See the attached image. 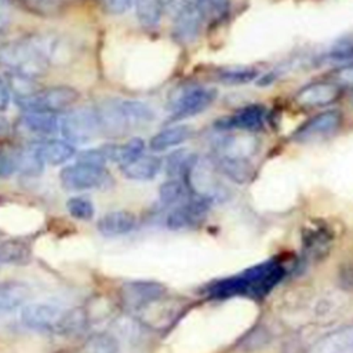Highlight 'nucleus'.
<instances>
[{
	"label": "nucleus",
	"mask_w": 353,
	"mask_h": 353,
	"mask_svg": "<svg viewBox=\"0 0 353 353\" xmlns=\"http://www.w3.org/2000/svg\"><path fill=\"white\" fill-rule=\"evenodd\" d=\"M285 276V269L277 259H266L239 274L218 279L205 285L204 294L211 299H229L248 296L261 299L266 296Z\"/></svg>",
	"instance_id": "obj_1"
},
{
	"label": "nucleus",
	"mask_w": 353,
	"mask_h": 353,
	"mask_svg": "<svg viewBox=\"0 0 353 353\" xmlns=\"http://www.w3.org/2000/svg\"><path fill=\"white\" fill-rule=\"evenodd\" d=\"M0 65L29 79L41 76L50 65L47 36L36 34L0 44Z\"/></svg>",
	"instance_id": "obj_2"
},
{
	"label": "nucleus",
	"mask_w": 353,
	"mask_h": 353,
	"mask_svg": "<svg viewBox=\"0 0 353 353\" xmlns=\"http://www.w3.org/2000/svg\"><path fill=\"white\" fill-rule=\"evenodd\" d=\"M79 91L69 85L47 87L28 95L17 97V103L25 112L57 113L70 109L79 101Z\"/></svg>",
	"instance_id": "obj_3"
},
{
	"label": "nucleus",
	"mask_w": 353,
	"mask_h": 353,
	"mask_svg": "<svg viewBox=\"0 0 353 353\" xmlns=\"http://www.w3.org/2000/svg\"><path fill=\"white\" fill-rule=\"evenodd\" d=\"M216 174L218 172L214 170L211 163H203L197 157V160L185 174L183 182L193 196L200 197L210 204L222 201L228 197V189L219 181Z\"/></svg>",
	"instance_id": "obj_4"
},
{
	"label": "nucleus",
	"mask_w": 353,
	"mask_h": 353,
	"mask_svg": "<svg viewBox=\"0 0 353 353\" xmlns=\"http://www.w3.org/2000/svg\"><path fill=\"white\" fill-rule=\"evenodd\" d=\"M59 181L66 190L81 192L109 186L112 183V175L105 167L76 163L61 170Z\"/></svg>",
	"instance_id": "obj_5"
},
{
	"label": "nucleus",
	"mask_w": 353,
	"mask_h": 353,
	"mask_svg": "<svg viewBox=\"0 0 353 353\" xmlns=\"http://www.w3.org/2000/svg\"><path fill=\"white\" fill-rule=\"evenodd\" d=\"M59 130L70 143H84L101 132L95 109L80 108L69 110L59 119Z\"/></svg>",
	"instance_id": "obj_6"
},
{
	"label": "nucleus",
	"mask_w": 353,
	"mask_h": 353,
	"mask_svg": "<svg viewBox=\"0 0 353 353\" xmlns=\"http://www.w3.org/2000/svg\"><path fill=\"white\" fill-rule=\"evenodd\" d=\"M216 98V91L208 87H188L170 99L171 120H183L205 110Z\"/></svg>",
	"instance_id": "obj_7"
},
{
	"label": "nucleus",
	"mask_w": 353,
	"mask_h": 353,
	"mask_svg": "<svg viewBox=\"0 0 353 353\" xmlns=\"http://www.w3.org/2000/svg\"><path fill=\"white\" fill-rule=\"evenodd\" d=\"M119 295L124 307L141 312L149 305L164 299L167 295V287L159 281L132 280L120 287Z\"/></svg>",
	"instance_id": "obj_8"
},
{
	"label": "nucleus",
	"mask_w": 353,
	"mask_h": 353,
	"mask_svg": "<svg viewBox=\"0 0 353 353\" xmlns=\"http://www.w3.org/2000/svg\"><path fill=\"white\" fill-rule=\"evenodd\" d=\"M65 309L51 302H30L21 307V323L34 331L55 332Z\"/></svg>",
	"instance_id": "obj_9"
},
{
	"label": "nucleus",
	"mask_w": 353,
	"mask_h": 353,
	"mask_svg": "<svg viewBox=\"0 0 353 353\" xmlns=\"http://www.w3.org/2000/svg\"><path fill=\"white\" fill-rule=\"evenodd\" d=\"M208 208V201L192 194L188 200L171 208V211L165 216V225L171 230H183L194 228L204 221Z\"/></svg>",
	"instance_id": "obj_10"
},
{
	"label": "nucleus",
	"mask_w": 353,
	"mask_h": 353,
	"mask_svg": "<svg viewBox=\"0 0 353 353\" xmlns=\"http://www.w3.org/2000/svg\"><path fill=\"white\" fill-rule=\"evenodd\" d=\"M342 123V114L339 110L331 109L314 114L301 124L292 135L294 141L310 142L319 138H324L339 128Z\"/></svg>",
	"instance_id": "obj_11"
},
{
	"label": "nucleus",
	"mask_w": 353,
	"mask_h": 353,
	"mask_svg": "<svg viewBox=\"0 0 353 353\" xmlns=\"http://www.w3.org/2000/svg\"><path fill=\"white\" fill-rule=\"evenodd\" d=\"M101 132L106 135H121L134 128L127 113L124 99H109L102 102L97 109Z\"/></svg>",
	"instance_id": "obj_12"
},
{
	"label": "nucleus",
	"mask_w": 353,
	"mask_h": 353,
	"mask_svg": "<svg viewBox=\"0 0 353 353\" xmlns=\"http://www.w3.org/2000/svg\"><path fill=\"white\" fill-rule=\"evenodd\" d=\"M258 149V139L252 132H225L214 142V154L248 159Z\"/></svg>",
	"instance_id": "obj_13"
},
{
	"label": "nucleus",
	"mask_w": 353,
	"mask_h": 353,
	"mask_svg": "<svg viewBox=\"0 0 353 353\" xmlns=\"http://www.w3.org/2000/svg\"><path fill=\"white\" fill-rule=\"evenodd\" d=\"M341 85L334 81H316L302 87L295 94V102L303 108H321L334 103L341 97Z\"/></svg>",
	"instance_id": "obj_14"
},
{
	"label": "nucleus",
	"mask_w": 353,
	"mask_h": 353,
	"mask_svg": "<svg viewBox=\"0 0 353 353\" xmlns=\"http://www.w3.org/2000/svg\"><path fill=\"white\" fill-rule=\"evenodd\" d=\"M266 109L262 105H248L245 108L239 109L236 113L219 119L216 121V127L222 131H245L254 132L262 128L265 123Z\"/></svg>",
	"instance_id": "obj_15"
},
{
	"label": "nucleus",
	"mask_w": 353,
	"mask_h": 353,
	"mask_svg": "<svg viewBox=\"0 0 353 353\" xmlns=\"http://www.w3.org/2000/svg\"><path fill=\"white\" fill-rule=\"evenodd\" d=\"M174 15V36L176 40L181 43H189L194 40L200 33L204 19L196 4L188 0Z\"/></svg>",
	"instance_id": "obj_16"
},
{
	"label": "nucleus",
	"mask_w": 353,
	"mask_h": 353,
	"mask_svg": "<svg viewBox=\"0 0 353 353\" xmlns=\"http://www.w3.org/2000/svg\"><path fill=\"white\" fill-rule=\"evenodd\" d=\"M211 165L214 170L236 183H245L254 175V168L248 159H237L212 154Z\"/></svg>",
	"instance_id": "obj_17"
},
{
	"label": "nucleus",
	"mask_w": 353,
	"mask_h": 353,
	"mask_svg": "<svg viewBox=\"0 0 353 353\" xmlns=\"http://www.w3.org/2000/svg\"><path fill=\"white\" fill-rule=\"evenodd\" d=\"M137 225V216L128 210L106 212L97 223L98 232L105 237H119L130 233Z\"/></svg>",
	"instance_id": "obj_18"
},
{
	"label": "nucleus",
	"mask_w": 353,
	"mask_h": 353,
	"mask_svg": "<svg viewBox=\"0 0 353 353\" xmlns=\"http://www.w3.org/2000/svg\"><path fill=\"white\" fill-rule=\"evenodd\" d=\"M32 290L29 284L19 280H1L0 281V314L10 313L18 307H22Z\"/></svg>",
	"instance_id": "obj_19"
},
{
	"label": "nucleus",
	"mask_w": 353,
	"mask_h": 353,
	"mask_svg": "<svg viewBox=\"0 0 353 353\" xmlns=\"http://www.w3.org/2000/svg\"><path fill=\"white\" fill-rule=\"evenodd\" d=\"M161 159L154 154H141L120 167L123 175L132 181H150L161 170Z\"/></svg>",
	"instance_id": "obj_20"
},
{
	"label": "nucleus",
	"mask_w": 353,
	"mask_h": 353,
	"mask_svg": "<svg viewBox=\"0 0 353 353\" xmlns=\"http://www.w3.org/2000/svg\"><path fill=\"white\" fill-rule=\"evenodd\" d=\"M310 353H353V325L327 334L313 345Z\"/></svg>",
	"instance_id": "obj_21"
},
{
	"label": "nucleus",
	"mask_w": 353,
	"mask_h": 353,
	"mask_svg": "<svg viewBox=\"0 0 353 353\" xmlns=\"http://www.w3.org/2000/svg\"><path fill=\"white\" fill-rule=\"evenodd\" d=\"M19 124L28 132L34 135L47 137L55 134L59 130V119L55 113L48 112H26Z\"/></svg>",
	"instance_id": "obj_22"
},
{
	"label": "nucleus",
	"mask_w": 353,
	"mask_h": 353,
	"mask_svg": "<svg viewBox=\"0 0 353 353\" xmlns=\"http://www.w3.org/2000/svg\"><path fill=\"white\" fill-rule=\"evenodd\" d=\"M106 161L110 160L113 163H117L121 165L132 161L134 159H137L138 156L143 154L145 150V142L142 138H131L130 141H127L123 145H105L101 148Z\"/></svg>",
	"instance_id": "obj_23"
},
{
	"label": "nucleus",
	"mask_w": 353,
	"mask_h": 353,
	"mask_svg": "<svg viewBox=\"0 0 353 353\" xmlns=\"http://www.w3.org/2000/svg\"><path fill=\"white\" fill-rule=\"evenodd\" d=\"M190 135H192V128L189 125L182 124V125L167 127L150 138L149 148L154 152H163L186 142L190 138Z\"/></svg>",
	"instance_id": "obj_24"
},
{
	"label": "nucleus",
	"mask_w": 353,
	"mask_h": 353,
	"mask_svg": "<svg viewBox=\"0 0 353 353\" xmlns=\"http://www.w3.org/2000/svg\"><path fill=\"white\" fill-rule=\"evenodd\" d=\"M32 261V248L19 239H0V263L23 266Z\"/></svg>",
	"instance_id": "obj_25"
},
{
	"label": "nucleus",
	"mask_w": 353,
	"mask_h": 353,
	"mask_svg": "<svg viewBox=\"0 0 353 353\" xmlns=\"http://www.w3.org/2000/svg\"><path fill=\"white\" fill-rule=\"evenodd\" d=\"M40 156L46 164L59 165L70 160L76 150L74 146L68 141L61 139H48L37 145Z\"/></svg>",
	"instance_id": "obj_26"
},
{
	"label": "nucleus",
	"mask_w": 353,
	"mask_h": 353,
	"mask_svg": "<svg viewBox=\"0 0 353 353\" xmlns=\"http://www.w3.org/2000/svg\"><path fill=\"white\" fill-rule=\"evenodd\" d=\"M119 339L106 331L91 334L77 353H119Z\"/></svg>",
	"instance_id": "obj_27"
},
{
	"label": "nucleus",
	"mask_w": 353,
	"mask_h": 353,
	"mask_svg": "<svg viewBox=\"0 0 353 353\" xmlns=\"http://www.w3.org/2000/svg\"><path fill=\"white\" fill-rule=\"evenodd\" d=\"M44 161L40 156L37 145L19 148L18 171L28 176H39L44 170Z\"/></svg>",
	"instance_id": "obj_28"
},
{
	"label": "nucleus",
	"mask_w": 353,
	"mask_h": 353,
	"mask_svg": "<svg viewBox=\"0 0 353 353\" xmlns=\"http://www.w3.org/2000/svg\"><path fill=\"white\" fill-rule=\"evenodd\" d=\"M196 160L197 156L194 153H190L189 150L182 149L172 152L165 160V172L170 178L183 179L185 174Z\"/></svg>",
	"instance_id": "obj_29"
},
{
	"label": "nucleus",
	"mask_w": 353,
	"mask_h": 353,
	"mask_svg": "<svg viewBox=\"0 0 353 353\" xmlns=\"http://www.w3.org/2000/svg\"><path fill=\"white\" fill-rule=\"evenodd\" d=\"M192 196L190 190L188 189L183 179H168L164 182L159 189L160 201L165 205H176Z\"/></svg>",
	"instance_id": "obj_30"
},
{
	"label": "nucleus",
	"mask_w": 353,
	"mask_h": 353,
	"mask_svg": "<svg viewBox=\"0 0 353 353\" xmlns=\"http://www.w3.org/2000/svg\"><path fill=\"white\" fill-rule=\"evenodd\" d=\"M137 18L143 26H156L164 11L161 0H135Z\"/></svg>",
	"instance_id": "obj_31"
},
{
	"label": "nucleus",
	"mask_w": 353,
	"mask_h": 353,
	"mask_svg": "<svg viewBox=\"0 0 353 353\" xmlns=\"http://www.w3.org/2000/svg\"><path fill=\"white\" fill-rule=\"evenodd\" d=\"M258 72L254 68L248 66H234V68H225L218 72V80L228 84H243L254 80Z\"/></svg>",
	"instance_id": "obj_32"
},
{
	"label": "nucleus",
	"mask_w": 353,
	"mask_h": 353,
	"mask_svg": "<svg viewBox=\"0 0 353 353\" xmlns=\"http://www.w3.org/2000/svg\"><path fill=\"white\" fill-rule=\"evenodd\" d=\"M203 18L212 21L222 19L230 10V0H192Z\"/></svg>",
	"instance_id": "obj_33"
},
{
	"label": "nucleus",
	"mask_w": 353,
	"mask_h": 353,
	"mask_svg": "<svg viewBox=\"0 0 353 353\" xmlns=\"http://www.w3.org/2000/svg\"><path fill=\"white\" fill-rule=\"evenodd\" d=\"M19 148L0 142V178H8L18 171Z\"/></svg>",
	"instance_id": "obj_34"
},
{
	"label": "nucleus",
	"mask_w": 353,
	"mask_h": 353,
	"mask_svg": "<svg viewBox=\"0 0 353 353\" xmlns=\"http://www.w3.org/2000/svg\"><path fill=\"white\" fill-rule=\"evenodd\" d=\"M29 12L40 17H54L59 14L63 0H18Z\"/></svg>",
	"instance_id": "obj_35"
},
{
	"label": "nucleus",
	"mask_w": 353,
	"mask_h": 353,
	"mask_svg": "<svg viewBox=\"0 0 353 353\" xmlns=\"http://www.w3.org/2000/svg\"><path fill=\"white\" fill-rule=\"evenodd\" d=\"M68 212L80 221H90L94 216L95 208L91 200L84 196H73L66 201Z\"/></svg>",
	"instance_id": "obj_36"
},
{
	"label": "nucleus",
	"mask_w": 353,
	"mask_h": 353,
	"mask_svg": "<svg viewBox=\"0 0 353 353\" xmlns=\"http://www.w3.org/2000/svg\"><path fill=\"white\" fill-rule=\"evenodd\" d=\"M77 163H84V164H90V165H97V167H105L106 159L99 149H88L84 152H80L77 154Z\"/></svg>",
	"instance_id": "obj_37"
},
{
	"label": "nucleus",
	"mask_w": 353,
	"mask_h": 353,
	"mask_svg": "<svg viewBox=\"0 0 353 353\" xmlns=\"http://www.w3.org/2000/svg\"><path fill=\"white\" fill-rule=\"evenodd\" d=\"M332 81L341 84L353 85V63L345 65L332 73Z\"/></svg>",
	"instance_id": "obj_38"
},
{
	"label": "nucleus",
	"mask_w": 353,
	"mask_h": 353,
	"mask_svg": "<svg viewBox=\"0 0 353 353\" xmlns=\"http://www.w3.org/2000/svg\"><path fill=\"white\" fill-rule=\"evenodd\" d=\"M135 0H102L105 8L110 12V14H124L125 11H128Z\"/></svg>",
	"instance_id": "obj_39"
},
{
	"label": "nucleus",
	"mask_w": 353,
	"mask_h": 353,
	"mask_svg": "<svg viewBox=\"0 0 353 353\" xmlns=\"http://www.w3.org/2000/svg\"><path fill=\"white\" fill-rule=\"evenodd\" d=\"M11 18V0H0V33L6 30Z\"/></svg>",
	"instance_id": "obj_40"
},
{
	"label": "nucleus",
	"mask_w": 353,
	"mask_h": 353,
	"mask_svg": "<svg viewBox=\"0 0 353 353\" xmlns=\"http://www.w3.org/2000/svg\"><path fill=\"white\" fill-rule=\"evenodd\" d=\"M10 103V95H8V88L4 84V81L0 79V112L6 110Z\"/></svg>",
	"instance_id": "obj_41"
},
{
	"label": "nucleus",
	"mask_w": 353,
	"mask_h": 353,
	"mask_svg": "<svg viewBox=\"0 0 353 353\" xmlns=\"http://www.w3.org/2000/svg\"><path fill=\"white\" fill-rule=\"evenodd\" d=\"M341 280L345 287H353V266H347L345 270L341 272Z\"/></svg>",
	"instance_id": "obj_42"
},
{
	"label": "nucleus",
	"mask_w": 353,
	"mask_h": 353,
	"mask_svg": "<svg viewBox=\"0 0 353 353\" xmlns=\"http://www.w3.org/2000/svg\"><path fill=\"white\" fill-rule=\"evenodd\" d=\"M10 130H11V125H10L8 120L0 114V138L6 137L10 132Z\"/></svg>",
	"instance_id": "obj_43"
},
{
	"label": "nucleus",
	"mask_w": 353,
	"mask_h": 353,
	"mask_svg": "<svg viewBox=\"0 0 353 353\" xmlns=\"http://www.w3.org/2000/svg\"><path fill=\"white\" fill-rule=\"evenodd\" d=\"M319 240H328V239H327V237H324V236H323V237H320V236H319V232H317V237H316V241H319ZM309 241L312 243V244H309V243H307L310 247H313V245L319 247V245H320V243H313V241H314V239H312V237L309 239Z\"/></svg>",
	"instance_id": "obj_44"
},
{
	"label": "nucleus",
	"mask_w": 353,
	"mask_h": 353,
	"mask_svg": "<svg viewBox=\"0 0 353 353\" xmlns=\"http://www.w3.org/2000/svg\"><path fill=\"white\" fill-rule=\"evenodd\" d=\"M352 88H353V85H352ZM352 101H353V91H352Z\"/></svg>",
	"instance_id": "obj_45"
}]
</instances>
